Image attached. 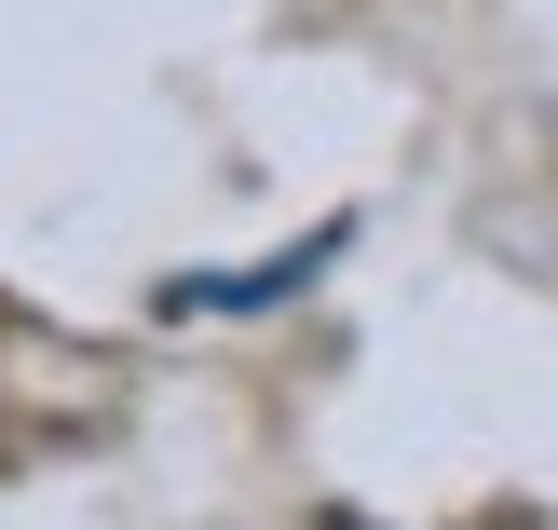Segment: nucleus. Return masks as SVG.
I'll use <instances>...</instances> for the list:
<instances>
[{
	"instance_id": "1",
	"label": "nucleus",
	"mask_w": 558,
	"mask_h": 530,
	"mask_svg": "<svg viewBox=\"0 0 558 530\" xmlns=\"http://www.w3.org/2000/svg\"><path fill=\"white\" fill-rule=\"evenodd\" d=\"M341 245H354V218H327V232L272 245V259H232V272H178V286H163V313H272V299H300Z\"/></svg>"
},
{
	"instance_id": "2",
	"label": "nucleus",
	"mask_w": 558,
	"mask_h": 530,
	"mask_svg": "<svg viewBox=\"0 0 558 530\" xmlns=\"http://www.w3.org/2000/svg\"><path fill=\"white\" fill-rule=\"evenodd\" d=\"M327 530H354V517H327Z\"/></svg>"
}]
</instances>
